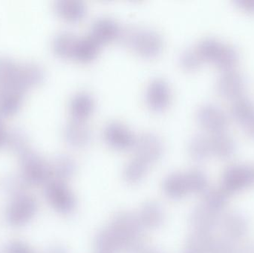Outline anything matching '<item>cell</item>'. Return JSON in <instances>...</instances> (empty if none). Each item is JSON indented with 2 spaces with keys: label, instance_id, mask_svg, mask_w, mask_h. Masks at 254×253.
I'll return each instance as SVG.
<instances>
[{
  "label": "cell",
  "instance_id": "1",
  "mask_svg": "<svg viewBox=\"0 0 254 253\" xmlns=\"http://www.w3.org/2000/svg\"><path fill=\"white\" fill-rule=\"evenodd\" d=\"M142 227L136 215L128 212L119 214L108 227L100 232L95 248L100 253L119 251L141 253L146 248L142 239Z\"/></svg>",
  "mask_w": 254,
  "mask_h": 253
},
{
  "label": "cell",
  "instance_id": "2",
  "mask_svg": "<svg viewBox=\"0 0 254 253\" xmlns=\"http://www.w3.org/2000/svg\"><path fill=\"white\" fill-rule=\"evenodd\" d=\"M121 37L127 46L144 57L156 56L164 46L159 32L146 27H128L122 31Z\"/></svg>",
  "mask_w": 254,
  "mask_h": 253
},
{
  "label": "cell",
  "instance_id": "3",
  "mask_svg": "<svg viewBox=\"0 0 254 253\" xmlns=\"http://www.w3.org/2000/svg\"><path fill=\"white\" fill-rule=\"evenodd\" d=\"M207 181L205 175L198 169L188 172L170 174L164 181V190L167 196L173 199H179L191 193L202 191Z\"/></svg>",
  "mask_w": 254,
  "mask_h": 253
},
{
  "label": "cell",
  "instance_id": "4",
  "mask_svg": "<svg viewBox=\"0 0 254 253\" xmlns=\"http://www.w3.org/2000/svg\"><path fill=\"white\" fill-rule=\"evenodd\" d=\"M37 208V201L32 196L24 193L15 196L6 207V221L11 227H22L34 218Z\"/></svg>",
  "mask_w": 254,
  "mask_h": 253
},
{
  "label": "cell",
  "instance_id": "5",
  "mask_svg": "<svg viewBox=\"0 0 254 253\" xmlns=\"http://www.w3.org/2000/svg\"><path fill=\"white\" fill-rule=\"evenodd\" d=\"M45 195L51 206L58 212L69 213L74 210L75 199L64 181L55 180L47 183Z\"/></svg>",
  "mask_w": 254,
  "mask_h": 253
},
{
  "label": "cell",
  "instance_id": "6",
  "mask_svg": "<svg viewBox=\"0 0 254 253\" xmlns=\"http://www.w3.org/2000/svg\"><path fill=\"white\" fill-rule=\"evenodd\" d=\"M133 147L135 155L152 164L163 153L164 145L161 137L153 132H142L136 136Z\"/></svg>",
  "mask_w": 254,
  "mask_h": 253
},
{
  "label": "cell",
  "instance_id": "7",
  "mask_svg": "<svg viewBox=\"0 0 254 253\" xmlns=\"http://www.w3.org/2000/svg\"><path fill=\"white\" fill-rule=\"evenodd\" d=\"M103 136L110 147L119 150L133 147L136 138L128 126L118 120H112L104 126Z\"/></svg>",
  "mask_w": 254,
  "mask_h": 253
},
{
  "label": "cell",
  "instance_id": "8",
  "mask_svg": "<svg viewBox=\"0 0 254 253\" xmlns=\"http://www.w3.org/2000/svg\"><path fill=\"white\" fill-rule=\"evenodd\" d=\"M196 117L201 126L213 133L224 131L228 123L226 112L219 105L210 102L198 107Z\"/></svg>",
  "mask_w": 254,
  "mask_h": 253
},
{
  "label": "cell",
  "instance_id": "9",
  "mask_svg": "<svg viewBox=\"0 0 254 253\" xmlns=\"http://www.w3.org/2000/svg\"><path fill=\"white\" fill-rule=\"evenodd\" d=\"M254 182V166L234 164L225 170L223 185L227 192L237 191Z\"/></svg>",
  "mask_w": 254,
  "mask_h": 253
},
{
  "label": "cell",
  "instance_id": "10",
  "mask_svg": "<svg viewBox=\"0 0 254 253\" xmlns=\"http://www.w3.org/2000/svg\"><path fill=\"white\" fill-rule=\"evenodd\" d=\"M145 97L146 103L152 109H165L171 100V90L167 80L161 77L152 79L146 87Z\"/></svg>",
  "mask_w": 254,
  "mask_h": 253
},
{
  "label": "cell",
  "instance_id": "11",
  "mask_svg": "<svg viewBox=\"0 0 254 253\" xmlns=\"http://www.w3.org/2000/svg\"><path fill=\"white\" fill-rule=\"evenodd\" d=\"M245 81L243 76L235 70H228L221 74L216 81L218 93L226 98H236L241 96L244 89Z\"/></svg>",
  "mask_w": 254,
  "mask_h": 253
},
{
  "label": "cell",
  "instance_id": "12",
  "mask_svg": "<svg viewBox=\"0 0 254 253\" xmlns=\"http://www.w3.org/2000/svg\"><path fill=\"white\" fill-rule=\"evenodd\" d=\"M122 29L115 19L109 16L97 18L92 25L91 34L98 43H108L121 37Z\"/></svg>",
  "mask_w": 254,
  "mask_h": 253
},
{
  "label": "cell",
  "instance_id": "13",
  "mask_svg": "<svg viewBox=\"0 0 254 253\" xmlns=\"http://www.w3.org/2000/svg\"><path fill=\"white\" fill-rule=\"evenodd\" d=\"M65 138L71 145L85 147L92 139V131L85 120L74 119L69 122L65 129Z\"/></svg>",
  "mask_w": 254,
  "mask_h": 253
},
{
  "label": "cell",
  "instance_id": "14",
  "mask_svg": "<svg viewBox=\"0 0 254 253\" xmlns=\"http://www.w3.org/2000/svg\"><path fill=\"white\" fill-rule=\"evenodd\" d=\"M95 101L90 93L86 91L77 92L71 100L70 110L74 119L85 120L93 111Z\"/></svg>",
  "mask_w": 254,
  "mask_h": 253
},
{
  "label": "cell",
  "instance_id": "15",
  "mask_svg": "<svg viewBox=\"0 0 254 253\" xmlns=\"http://www.w3.org/2000/svg\"><path fill=\"white\" fill-rule=\"evenodd\" d=\"M51 169L47 165L36 159L27 162L24 167V179L31 185H41L47 182Z\"/></svg>",
  "mask_w": 254,
  "mask_h": 253
},
{
  "label": "cell",
  "instance_id": "16",
  "mask_svg": "<svg viewBox=\"0 0 254 253\" xmlns=\"http://www.w3.org/2000/svg\"><path fill=\"white\" fill-rule=\"evenodd\" d=\"M101 45L91 35L78 37L73 57L83 62L92 60L98 55Z\"/></svg>",
  "mask_w": 254,
  "mask_h": 253
},
{
  "label": "cell",
  "instance_id": "17",
  "mask_svg": "<svg viewBox=\"0 0 254 253\" xmlns=\"http://www.w3.org/2000/svg\"><path fill=\"white\" fill-rule=\"evenodd\" d=\"M212 153L221 157H228L235 150V141L229 134L224 131L214 132L210 138Z\"/></svg>",
  "mask_w": 254,
  "mask_h": 253
},
{
  "label": "cell",
  "instance_id": "18",
  "mask_svg": "<svg viewBox=\"0 0 254 253\" xmlns=\"http://www.w3.org/2000/svg\"><path fill=\"white\" fill-rule=\"evenodd\" d=\"M137 217L142 227L147 228L159 227L164 220L162 209L154 202L145 203L140 209Z\"/></svg>",
  "mask_w": 254,
  "mask_h": 253
},
{
  "label": "cell",
  "instance_id": "19",
  "mask_svg": "<svg viewBox=\"0 0 254 253\" xmlns=\"http://www.w3.org/2000/svg\"><path fill=\"white\" fill-rule=\"evenodd\" d=\"M58 10L67 20H81L86 14V6L80 0H64L58 3Z\"/></svg>",
  "mask_w": 254,
  "mask_h": 253
},
{
  "label": "cell",
  "instance_id": "20",
  "mask_svg": "<svg viewBox=\"0 0 254 253\" xmlns=\"http://www.w3.org/2000/svg\"><path fill=\"white\" fill-rule=\"evenodd\" d=\"M188 152L195 160L207 158L212 153L210 138L200 133L192 135L188 142Z\"/></svg>",
  "mask_w": 254,
  "mask_h": 253
},
{
  "label": "cell",
  "instance_id": "21",
  "mask_svg": "<svg viewBox=\"0 0 254 253\" xmlns=\"http://www.w3.org/2000/svg\"><path fill=\"white\" fill-rule=\"evenodd\" d=\"M149 164L143 159L134 155L128 160L124 169V177L128 183L138 182L146 175L149 169Z\"/></svg>",
  "mask_w": 254,
  "mask_h": 253
},
{
  "label": "cell",
  "instance_id": "22",
  "mask_svg": "<svg viewBox=\"0 0 254 253\" xmlns=\"http://www.w3.org/2000/svg\"><path fill=\"white\" fill-rule=\"evenodd\" d=\"M239 60V52L233 45L222 43L213 62L225 71L234 69Z\"/></svg>",
  "mask_w": 254,
  "mask_h": 253
},
{
  "label": "cell",
  "instance_id": "23",
  "mask_svg": "<svg viewBox=\"0 0 254 253\" xmlns=\"http://www.w3.org/2000/svg\"><path fill=\"white\" fill-rule=\"evenodd\" d=\"M77 40L78 37L69 31L61 33L55 40V49L57 52L64 56H74Z\"/></svg>",
  "mask_w": 254,
  "mask_h": 253
},
{
  "label": "cell",
  "instance_id": "24",
  "mask_svg": "<svg viewBox=\"0 0 254 253\" xmlns=\"http://www.w3.org/2000/svg\"><path fill=\"white\" fill-rule=\"evenodd\" d=\"M222 44V43L216 39L206 37L198 43L195 49L202 60L213 62Z\"/></svg>",
  "mask_w": 254,
  "mask_h": 253
},
{
  "label": "cell",
  "instance_id": "25",
  "mask_svg": "<svg viewBox=\"0 0 254 253\" xmlns=\"http://www.w3.org/2000/svg\"><path fill=\"white\" fill-rule=\"evenodd\" d=\"M76 169L75 162L68 156H63L55 161L53 173L57 180L64 181L72 176Z\"/></svg>",
  "mask_w": 254,
  "mask_h": 253
},
{
  "label": "cell",
  "instance_id": "26",
  "mask_svg": "<svg viewBox=\"0 0 254 253\" xmlns=\"http://www.w3.org/2000/svg\"><path fill=\"white\" fill-rule=\"evenodd\" d=\"M254 110V104L249 98L240 96L231 105V111L234 119L241 123Z\"/></svg>",
  "mask_w": 254,
  "mask_h": 253
},
{
  "label": "cell",
  "instance_id": "27",
  "mask_svg": "<svg viewBox=\"0 0 254 253\" xmlns=\"http://www.w3.org/2000/svg\"><path fill=\"white\" fill-rule=\"evenodd\" d=\"M202 61L195 48L185 49L179 56L181 65L189 71L196 69L201 65Z\"/></svg>",
  "mask_w": 254,
  "mask_h": 253
},
{
  "label": "cell",
  "instance_id": "28",
  "mask_svg": "<svg viewBox=\"0 0 254 253\" xmlns=\"http://www.w3.org/2000/svg\"><path fill=\"white\" fill-rule=\"evenodd\" d=\"M225 228L231 236L239 237L243 236L246 230V223L244 219L237 215H230L225 221Z\"/></svg>",
  "mask_w": 254,
  "mask_h": 253
},
{
  "label": "cell",
  "instance_id": "29",
  "mask_svg": "<svg viewBox=\"0 0 254 253\" xmlns=\"http://www.w3.org/2000/svg\"><path fill=\"white\" fill-rule=\"evenodd\" d=\"M27 184L28 183L25 181V179L11 178L4 181L3 188L7 194L15 197V196L25 193V190L28 185Z\"/></svg>",
  "mask_w": 254,
  "mask_h": 253
},
{
  "label": "cell",
  "instance_id": "30",
  "mask_svg": "<svg viewBox=\"0 0 254 253\" xmlns=\"http://www.w3.org/2000/svg\"><path fill=\"white\" fill-rule=\"evenodd\" d=\"M4 253H35L25 242L13 241L7 244Z\"/></svg>",
  "mask_w": 254,
  "mask_h": 253
},
{
  "label": "cell",
  "instance_id": "31",
  "mask_svg": "<svg viewBox=\"0 0 254 253\" xmlns=\"http://www.w3.org/2000/svg\"><path fill=\"white\" fill-rule=\"evenodd\" d=\"M245 132L254 138V110L246 117L245 120L241 122Z\"/></svg>",
  "mask_w": 254,
  "mask_h": 253
},
{
  "label": "cell",
  "instance_id": "32",
  "mask_svg": "<svg viewBox=\"0 0 254 253\" xmlns=\"http://www.w3.org/2000/svg\"><path fill=\"white\" fill-rule=\"evenodd\" d=\"M237 5L250 13H254V0H236Z\"/></svg>",
  "mask_w": 254,
  "mask_h": 253
},
{
  "label": "cell",
  "instance_id": "33",
  "mask_svg": "<svg viewBox=\"0 0 254 253\" xmlns=\"http://www.w3.org/2000/svg\"><path fill=\"white\" fill-rule=\"evenodd\" d=\"M44 253H68V252L64 247L55 245L49 248Z\"/></svg>",
  "mask_w": 254,
  "mask_h": 253
},
{
  "label": "cell",
  "instance_id": "34",
  "mask_svg": "<svg viewBox=\"0 0 254 253\" xmlns=\"http://www.w3.org/2000/svg\"><path fill=\"white\" fill-rule=\"evenodd\" d=\"M141 253H161L158 250L155 249V248H146Z\"/></svg>",
  "mask_w": 254,
  "mask_h": 253
}]
</instances>
